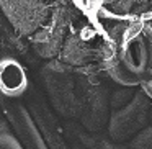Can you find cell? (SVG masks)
<instances>
[{"label":"cell","mask_w":152,"mask_h":149,"mask_svg":"<svg viewBox=\"0 0 152 149\" xmlns=\"http://www.w3.org/2000/svg\"><path fill=\"white\" fill-rule=\"evenodd\" d=\"M105 26L113 36V51L105 69L119 87H141L152 77V26L144 18L108 15Z\"/></svg>","instance_id":"1"},{"label":"cell","mask_w":152,"mask_h":149,"mask_svg":"<svg viewBox=\"0 0 152 149\" xmlns=\"http://www.w3.org/2000/svg\"><path fill=\"white\" fill-rule=\"evenodd\" d=\"M152 123V100L137 87L134 95L110 113L108 134L116 142H128Z\"/></svg>","instance_id":"4"},{"label":"cell","mask_w":152,"mask_h":149,"mask_svg":"<svg viewBox=\"0 0 152 149\" xmlns=\"http://www.w3.org/2000/svg\"><path fill=\"white\" fill-rule=\"evenodd\" d=\"M141 18H144L145 21H147L149 25L152 26V0H149V5H147V10L144 12V15H142Z\"/></svg>","instance_id":"11"},{"label":"cell","mask_w":152,"mask_h":149,"mask_svg":"<svg viewBox=\"0 0 152 149\" xmlns=\"http://www.w3.org/2000/svg\"><path fill=\"white\" fill-rule=\"evenodd\" d=\"M49 7L51 4L43 0H0V12L15 33L25 38H31L44 23L49 15Z\"/></svg>","instance_id":"7"},{"label":"cell","mask_w":152,"mask_h":149,"mask_svg":"<svg viewBox=\"0 0 152 149\" xmlns=\"http://www.w3.org/2000/svg\"><path fill=\"white\" fill-rule=\"evenodd\" d=\"M28 89L25 67L13 57L0 59V93L10 100L20 98Z\"/></svg>","instance_id":"8"},{"label":"cell","mask_w":152,"mask_h":149,"mask_svg":"<svg viewBox=\"0 0 152 149\" xmlns=\"http://www.w3.org/2000/svg\"><path fill=\"white\" fill-rule=\"evenodd\" d=\"M113 51V36L106 30L105 23H82L74 25L69 30L64 46L57 59L72 67L106 66Z\"/></svg>","instance_id":"3"},{"label":"cell","mask_w":152,"mask_h":149,"mask_svg":"<svg viewBox=\"0 0 152 149\" xmlns=\"http://www.w3.org/2000/svg\"><path fill=\"white\" fill-rule=\"evenodd\" d=\"M141 89L144 90V92L147 93V97L152 100V77H151L149 80H145L144 84H142V85H141Z\"/></svg>","instance_id":"12"},{"label":"cell","mask_w":152,"mask_h":149,"mask_svg":"<svg viewBox=\"0 0 152 149\" xmlns=\"http://www.w3.org/2000/svg\"><path fill=\"white\" fill-rule=\"evenodd\" d=\"M149 0H103L102 8L116 18H139L147 10Z\"/></svg>","instance_id":"9"},{"label":"cell","mask_w":152,"mask_h":149,"mask_svg":"<svg viewBox=\"0 0 152 149\" xmlns=\"http://www.w3.org/2000/svg\"><path fill=\"white\" fill-rule=\"evenodd\" d=\"M43 2H46V4H51V2H54V0H43Z\"/></svg>","instance_id":"13"},{"label":"cell","mask_w":152,"mask_h":149,"mask_svg":"<svg viewBox=\"0 0 152 149\" xmlns=\"http://www.w3.org/2000/svg\"><path fill=\"white\" fill-rule=\"evenodd\" d=\"M72 12L64 4V0L51 2L48 18L30 38L38 56L43 59H54L59 56L72 26Z\"/></svg>","instance_id":"5"},{"label":"cell","mask_w":152,"mask_h":149,"mask_svg":"<svg viewBox=\"0 0 152 149\" xmlns=\"http://www.w3.org/2000/svg\"><path fill=\"white\" fill-rule=\"evenodd\" d=\"M43 80L54 110L64 118H77L74 67L56 59L43 67Z\"/></svg>","instance_id":"6"},{"label":"cell","mask_w":152,"mask_h":149,"mask_svg":"<svg viewBox=\"0 0 152 149\" xmlns=\"http://www.w3.org/2000/svg\"><path fill=\"white\" fill-rule=\"evenodd\" d=\"M129 149H152V125L144 128L129 141Z\"/></svg>","instance_id":"10"},{"label":"cell","mask_w":152,"mask_h":149,"mask_svg":"<svg viewBox=\"0 0 152 149\" xmlns=\"http://www.w3.org/2000/svg\"><path fill=\"white\" fill-rule=\"evenodd\" d=\"M77 93V118L88 131L98 133L108 126L111 113V90L103 66L74 67Z\"/></svg>","instance_id":"2"}]
</instances>
